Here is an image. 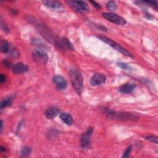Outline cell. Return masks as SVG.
<instances>
[{
  "instance_id": "cell-1",
  "label": "cell",
  "mask_w": 158,
  "mask_h": 158,
  "mask_svg": "<svg viewBox=\"0 0 158 158\" xmlns=\"http://www.w3.org/2000/svg\"><path fill=\"white\" fill-rule=\"evenodd\" d=\"M69 75L72 87L77 94H82L83 90V82L82 74L77 69H71L69 72Z\"/></svg>"
},
{
  "instance_id": "cell-2",
  "label": "cell",
  "mask_w": 158,
  "mask_h": 158,
  "mask_svg": "<svg viewBox=\"0 0 158 158\" xmlns=\"http://www.w3.org/2000/svg\"><path fill=\"white\" fill-rule=\"evenodd\" d=\"M107 118L112 120L122 121H136L139 119V117L137 115L129 112H117L109 109H107L106 112Z\"/></svg>"
},
{
  "instance_id": "cell-3",
  "label": "cell",
  "mask_w": 158,
  "mask_h": 158,
  "mask_svg": "<svg viewBox=\"0 0 158 158\" xmlns=\"http://www.w3.org/2000/svg\"><path fill=\"white\" fill-rule=\"evenodd\" d=\"M98 37L100 38L101 40H102L103 42L107 43V44H109V46H111V47L116 49L117 51H118L120 52L121 53H122L123 55L127 56H129V57H133V56L132 53H131L130 51H127V49H125L122 46H120L119 44L114 42L113 40H112L110 38L105 37V36H98Z\"/></svg>"
},
{
  "instance_id": "cell-4",
  "label": "cell",
  "mask_w": 158,
  "mask_h": 158,
  "mask_svg": "<svg viewBox=\"0 0 158 158\" xmlns=\"http://www.w3.org/2000/svg\"><path fill=\"white\" fill-rule=\"evenodd\" d=\"M102 15L105 19L112 22V23L114 24L120 25H123L126 24V21L124 18L114 14V13L104 12L103 13Z\"/></svg>"
},
{
  "instance_id": "cell-5",
  "label": "cell",
  "mask_w": 158,
  "mask_h": 158,
  "mask_svg": "<svg viewBox=\"0 0 158 158\" xmlns=\"http://www.w3.org/2000/svg\"><path fill=\"white\" fill-rule=\"evenodd\" d=\"M33 57L34 60L38 63L47 64L48 61V56L46 52L41 49H35L33 52Z\"/></svg>"
},
{
  "instance_id": "cell-6",
  "label": "cell",
  "mask_w": 158,
  "mask_h": 158,
  "mask_svg": "<svg viewBox=\"0 0 158 158\" xmlns=\"http://www.w3.org/2000/svg\"><path fill=\"white\" fill-rule=\"evenodd\" d=\"M93 131L92 127L88 128L87 132L84 133L81 137V146L83 148H88L90 144V136H91Z\"/></svg>"
},
{
  "instance_id": "cell-7",
  "label": "cell",
  "mask_w": 158,
  "mask_h": 158,
  "mask_svg": "<svg viewBox=\"0 0 158 158\" xmlns=\"http://www.w3.org/2000/svg\"><path fill=\"white\" fill-rule=\"evenodd\" d=\"M106 80V77L105 74L96 73L94 74L90 80V83L92 86H98L105 83Z\"/></svg>"
},
{
  "instance_id": "cell-8",
  "label": "cell",
  "mask_w": 158,
  "mask_h": 158,
  "mask_svg": "<svg viewBox=\"0 0 158 158\" xmlns=\"http://www.w3.org/2000/svg\"><path fill=\"white\" fill-rule=\"evenodd\" d=\"M56 44L57 46L61 49H65V50H70L73 49V47L69 42L68 39L66 38H62L57 40Z\"/></svg>"
},
{
  "instance_id": "cell-9",
  "label": "cell",
  "mask_w": 158,
  "mask_h": 158,
  "mask_svg": "<svg viewBox=\"0 0 158 158\" xmlns=\"http://www.w3.org/2000/svg\"><path fill=\"white\" fill-rule=\"evenodd\" d=\"M53 82L59 90H65L67 88V82L62 76L57 75L54 77Z\"/></svg>"
},
{
  "instance_id": "cell-10",
  "label": "cell",
  "mask_w": 158,
  "mask_h": 158,
  "mask_svg": "<svg viewBox=\"0 0 158 158\" xmlns=\"http://www.w3.org/2000/svg\"><path fill=\"white\" fill-rule=\"evenodd\" d=\"M29 70V67L23 63H17L12 66V71L16 74L25 73V72H28Z\"/></svg>"
},
{
  "instance_id": "cell-11",
  "label": "cell",
  "mask_w": 158,
  "mask_h": 158,
  "mask_svg": "<svg viewBox=\"0 0 158 158\" xmlns=\"http://www.w3.org/2000/svg\"><path fill=\"white\" fill-rule=\"evenodd\" d=\"M60 112V109L56 106H51L48 107L45 111V116L48 119H53Z\"/></svg>"
},
{
  "instance_id": "cell-12",
  "label": "cell",
  "mask_w": 158,
  "mask_h": 158,
  "mask_svg": "<svg viewBox=\"0 0 158 158\" xmlns=\"http://www.w3.org/2000/svg\"><path fill=\"white\" fill-rule=\"evenodd\" d=\"M136 87V85L133 83H126L122 86H121L119 88V91L122 93H124V94H127V93H132L134 89Z\"/></svg>"
},
{
  "instance_id": "cell-13",
  "label": "cell",
  "mask_w": 158,
  "mask_h": 158,
  "mask_svg": "<svg viewBox=\"0 0 158 158\" xmlns=\"http://www.w3.org/2000/svg\"><path fill=\"white\" fill-rule=\"evenodd\" d=\"M43 3L47 7L51 9H55V10H58V9L62 8L61 3L57 1H43Z\"/></svg>"
},
{
  "instance_id": "cell-14",
  "label": "cell",
  "mask_w": 158,
  "mask_h": 158,
  "mask_svg": "<svg viewBox=\"0 0 158 158\" xmlns=\"http://www.w3.org/2000/svg\"><path fill=\"white\" fill-rule=\"evenodd\" d=\"M60 117L61 119L66 124L68 125H71L73 124V119H72V116L70 114L67 113H61Z\"/></svg>"
},
{
  "instance_id": "cell-15",
  "label": "cell",
  "mask_w": 158,
  "mask_h": 158,
  "mask_svg": "<svg viewBox=\"0 0 158 158\" xmlns=\"http://www.w3.org/2000/svg\"><path fill=\"white\" fill-rule=\"evenodd\" d=\"M1 51L3 53H6L9 49H10V47H9V44L8 43L5 41V40H3V41H1Z\"/></svg>"
},
{
  "instance_id": "cell-16",
  "label": "cell",
  "mask_w": 158,
  "mask_h": 158,
  "mask_svg": "<svg viewBox=\"0 0 158 158\" xmlns=\"http://www.w3.org/2000/svg\"><path fill=\"white\" fill-rule=\"evenodd\" d=\"M76 1L80 6L81 9H82L83 12L88 11L90 10V8H89L88 5L85 1Z\"/></svg>"
},
{
  "instance_id": "cell-17",
  "label": "cell",
  "mask_w": 158,
  "mask_h": 158,
  "mask_svg": "<svg viewBox=\"0 0 158 158\" xmlns=\"http://www.w3.org/2000/svg\"><path fill=\"white\" fill-rule=\"evenodd\" d=\"M106 7L110 11H115L117 8V4L114 1H110L107 2V3L106 4Z\"/></svg>"
},
{
  "instance_id": "cell-18",
  "label": "cell",
  "mask_w": 158,
  "mask_h": 158,
  "mask_svg": "<svg viewBox=\"0 0 158 158\" xmlns=\"http://www.w3.org/2000/svg\"><path fill=\"white\" fill-rule=\"evenodd\" d=\"M11 103H12V100L10 98L8 99V100L1 101V109H3L4 107H6L7 106H10L11 105Z\"/></svg>"
},
{
  "instance_id": "cell-19",
  "label": "cell",
  "mask_w": 158,
  "mask_h": 158,
  "mask_svg": "<svg viewBox=\"0 0 158 158\" xmlns=\"http://www.w3.org/2000/svg\"><path fill=\"white\" fill-rule=\"evenodd\" d=\"M31 151V148L29 147H24L21 151V155L22 156H27L30 154Z\"/></svg>"
},
{
  "instance_id": "cell-20",
  "label": "cell",
  "mask_w": 158,
  "mask_h": 158,
  "mask_svg": "<svg viewBox=\"0 0 158 158\" xmlns=\"http://www.w3.org/2000/svg\"><path fill=\"white\" fill-rule=\"evenodd\" d=\"M146 139L147 140H149L150 142L154 143L155 144H157L158 143V138L156 136H155V135H150V136H148L146 137Z\"/></svg>"
},
{
  "instance_id": "cell-21",
  "label": "cell",
  "mask_w": 158,
  "mask_h": 158,
  "mask_svg": "<svg viewBox=\"0 0 158 158\" xmlns=\"http://www.w3.org/2000/svg\"><path fill=\"white\" fill-rule=\"evenodd\" d=\"M131 150H132V146H130L127 147V149H126V150H125V151H124L122 157H128L129 156V155H130V153Z\"/></svg>"
},
{
  "instance_id": "cell-22",
  "label": "cell",
  "mask_w": 158,
  "mask_h": 158,
  "mask_svg": "<svg viewBox=\"0 0 158 158\" xmlns=\"http://www.w3.org/2000/svg\"><path fill=\"white\" fill-rule=\"evenodd\" d=\"M118 66H119L122 69H125V70H127L129 68V66L127 64H124V63H119Z\"/></svg>"
},
{
  "instance_id": "cell-23",
  "label": "cell",
  "mask_w": 158,
  "mask_h": 158,
  "mask_svg": "<svg viewBox=\"0 0 158 158\" xmlns=\"http://www.w3.org/2000/svg\"><path fill=\"white\" fill-rule=\"evenodd\" d=\"M1 28H2V29H3L4 31H6V32H8V31H9V29H8V27L6 26V24H4L3 23V22L2 20H1Z\"/></svg>"
},
{
  "instance_id": "cell-24",
  "label": "cell",
  "mask_w": 158,
  "mask_h": 158,
  "mask_svg": "<svg viewBox=\"0 0 158 158\" xmlns=\"http://www.w3.org/2000/svg\"><path fill=\"white\" fill-rule=\"evenodd\" d=\"M3 64L4 67H11V62L8 60H4L3 61Z\"/></svg>"
},
{
  "instance_id": "cell-25",
  "label": "cell",
  "mask_w": 158,
  "mask_h": 158,
  "mask_svg": "<svg viewBox=\"0 0 158 158\" xmlns=\"http://www.w3.org/2000/svg\"><path fill=\"white\" fill-rule=\"evenodd\" d=\"M90 3H91L93 4V6L95 7L96 9H100L101 8V6H100V4H99L98 3H97L96 2L91 1H90Z\"/></svg>"
},
{
  "instance_id": "cell-26",
  "label": "cell",
  "mask_w": 158,
  "mask_h": 158,
  "mask_svg": "<svg viewBox=\"0 0 158 158\" xmlns=\"http://www.w3.org/2000/svg\"><path fill=\"white\" fill-rule=\"evenodd\" d=\"M6 79V77L4 75L1 74V76H0V82H1V83H3V82H5Z\"/></svg>"
},
{
  "instance_id": "cell-27",
  "label": "cell",
  "mask_w": 158,
  "mask_h": 158,
  "mask_svg": "<svg viewBox=\"0 0 158 158\" xmlns=\"http://www.w3.org/2000/svg\"><path fill=\"white\" fill-rule=\"evenodd\" d=\"M0 150H1V153H3V151H6V149H5V148H4L3 146H1V147H0Z\"/></svg>"
},
{
  "instance_id": "cell-28",
  "label": "cell",
  "mask_w": 158,
  "mask_h": 158,
  "mask_svg": "<svg viewBox=\"0 0 158 158\" xmlns=\"http://www.w3.org/2000/svg\"><path fill=\"white\" fill-rule=\"evenodd\" d=\"M3 121H1V133L3 132Z\"/></svg>"
}]
</instances>
